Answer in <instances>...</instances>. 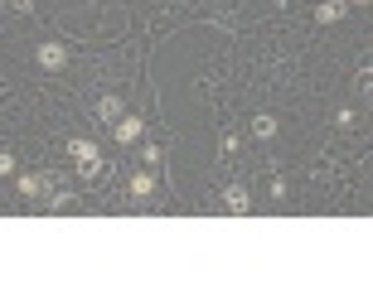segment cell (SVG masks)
<instances>
[{"label": "cell", "instance_id": "6da1fadb", "mask_svg": "<svg viewBox=\"0 0 373 290\" xmlns=\"http://www.w3.org/2000/svg\"><path fill=\"white\" fill-rule=\"evenodd\" d=\"M68 155L78 160V175H83V179H97V175H102V150H97L93 136H73V140H68Z\"/></svg>", "mask_w": 373, "mask_h": 290}, {"label": "cell", "instance_id": "7a4b0ae2", "mask_svg": "<svg viewBox=\"0 0 373 290\" xmlns=\"http://www.w3.org/2000/svg\"><path fill=\"white\" fill-rule=\"evenodd\" d=\"M34 63H39L44 73H63V68H68V49H63V44H39V49H34Z\"/></svg>", "mask_w": 373, "mask_h": 290}, {"label": "cell", "instance_id": "3957f363", "mask_svg": "<svg viewBox=\"0 0 373 290\" xmlns=\"http://www.w3.org/2000/svg\"><path fill=\"white\" fill-rule=\"evenodd\" d=\"M141 131H146V121H141V116H121V121L112 126V136H116L121 145H136V140H141Z\"/></svg>", "mask_w": 373, "mask_h": 290}, {"label": "cell", "instance_id": "277c9868", "mask_svg": "<svg viewBox=\"0 0 373 290\" xmlns=\"http://www.w3.org/2000/svg\"><path fill=\"white\" fill-rule=\"evenodd\" d=\"M223 208L228 213H252V193L243 189V184H228L223 189Z\"/></svg>", "mask_w": 373, "mask_h": 290}, {"label": "cell", "instance_id": "5b68a950", "mask_svg": "<svg viewBox=\"0 0 373 290\" xmlns=\"http://www.w3.org/2000/svg\"><path fill=\"white\" fill-rule=\"evenodd\" d=\"M121 116H126V106H121V97H102V102H97V121H107V126H116V121H121Z\"/></svg>", "mask_w": 373, "mask_h": 290}, {"label": "cell", "instance_id": "8992f818", "mask_svg": "<svg viewBox=\"0 0 373 290\" xmlns=\"http://www.w3.org/2000/svg\"><path fill=\"white\" fill-rule=\"evenodd\" d=\"M126 193H131V198H151V193H155V175H151V170L131 175V179H126Z\"/></svg>", "mask_w": 373, "mask_h": 290}, {"label": "cell", "instance_id": "52a82bcc", "mask_svg": "<svg viewBox=\"0 0 373 290\" xmlns=\"http://www.w3.org/2000/svg\"><path fill=\"white\" fill-rule=\"evenodd\" d=\"M344 15H349V5H344V0H325V5L315 10V19H320V24H340Z\"/></svg>", "mask_w": 373, "mask_h": 290}, {"label": "cell", "instance_id": "ba28073f", "mask_svg": "<svg viewBox=\"0 0 373 290\" xmlns=\"http://www.w3.org/2000/svg\"><path fill=\"white\" fill-rule=\"evenodd\" d=\"M252 136H257V140H272V136H277V116H272V111H257V116H252Z\"/></svg>", "mask_w": 373, "mask_h": 290}, {"label": "cell", "instance_id": "9c48e42d", "mask_svg": "<svg viewBox=\"0 0 373 290\" xmlns=\"http://www.w3.org/2000/svg\"><path fill=\"white\" fill-rule=\"evenodd\" d=\"M335 126H340V131H354V106H340V111H335Z\"/></svg>", "mask_w": 373, "mask_h": 290}, {"label": "cell", "instance_id": "30bf717a", "mask_svg": "<svg viewBox=\"0 0 373 290\" xmlns=\"http://www.w3.org/2000/svg\"><path fill=\"white\" fill-rule=\"evenodd\" d=\"M15 165H20V160H15L10 150H0V179H10V175H15Z\"/></svg>", "mask_w": 373, "mask_h": 290}, {"label": "cell", "instance_id": "8fae6325", "mask_svg": "<svg viewBox=\"0 0 373 290\" xmlns=\"http://www.w3.org/2000/svg\"><path fill=\"white\" fill-rule=\"evenodd\" d=\"M160 160V145H141V165H155Z\"/></svg>", "mask_w": 373, "mask_h": 290}, {"label": "cell", "instance_id": "7c38bea8", "mask_svg": "<svg viewBox=\"0 0 373 290\" xmlns=\"http://www.w3.org/2000/svg\"><path fill=\"white\" fill-rule=\"evenodd\" d=\"M349 5H359V10H364V5H369V0H349Z\"/></svg>", "mask_w": 373, "mask_h": 290}]
</instances>
